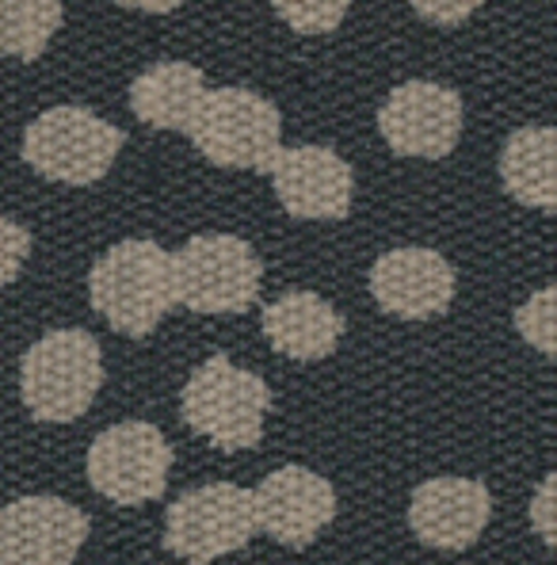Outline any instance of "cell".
<instances>
[{"instance_id": "obj_6", "label": "cell", "mask_w": 557, "mask_h": 565, "mask_svg": "<svg viewBox=\"0 0 557 565\" xmlns=\"http://www.w3.org/2000/svg\"><path fill=\"white\" fill-rule=\"evenodd\" d=\"M176 260L180 306L203 318H233L256 306L264 287V260L256 248L237 234H195Z\"/></svg>"}, {"instance_id": "obj_3", "label": "cell", "mask_w": 557, "mask_h": 565, "mask_svg": "<svg viewBox=\"0 0 557 565\" xmlns=\"http://www.w3.org/2000/svg\"><path fill=\"white\" fill-rule=\"evenodd\" d=\"M104 386V352L88 329H54L20 360V397L43 424H69L93 409Z\"/></svg>"}, {"instance_id": "obj_17", "label": "cell", "mask_w": 557, "mask_h": 565, "mask_svg": "<svg viewBox=\"0 0 557 565\" xmlns=\"http://www.w3.org/2000/svg\"><path fill=\"white\" fill-rule=\"evenodd\" d=\"M501 184L519 206L557 214V127H519L501 149Z\"/></svg>"}, {"instance_id": "obj_16", "label": "cell", "mask_w": 557, "mask_h": 565, "mask_svg": "<svg viewBox=\"0 0 557 565\" xmlns=\"http://www.w3.org/2000/svg\"><path fill=\"white\" fill-rule=\"evenodd\" d=\"M206 96H211L206 73L191 62H157L130 81V111L153 130L188 135Z\"/></svg>"}, {"instance_id": "obj_15", "label": "cell", "mask_w": 557, "mask_h": 565, "mask_svg": "<svg viewBox=\"0 0 557 565\" xmlns=\"http://www.w3.org/2000/svg\"><path fill=\"white\" fill-rule=\"evenodd\" d=\"M264 340L276 348L279 355L298 363H318L329 360L340 348L347 332V321L329 298L318 290H287L276 302L264 306L260 313Z\"/></svg>"}, {"instance_id": "obj_14", "label": "cell", "mask_w": 557, "mask_h": 565, "mask_svg": "<svg viewBox=\"0 0 557 565\" xmlns=\"http://www.w3.org/2000/svg\"><path fill=\"white\" fill-rule=\"evenodd\" d=\"M493 520V493L478 478H428L413 489L409 527L431 551H470Z\"/></svg>"}, {"instance_id": "obj_12", "label": "cell", "mask_w": 557, "mask_h": 565, "mask_svg": "<svg viewBox=\"0 0 557 565\" xmlns=\"http://www.w3.org/2000/svg\"><path fill=\"white\" fill-rule=\"evenodd\" d=\"M256 493V516L260 535L276 539L287 551H306L321 539V531L336 520V489L318 470H306L298 462L271 470Z\"/></svg>"}, {"instance_id": "obj_21", "label": "cell", "mask_w": 557, "mask_h": 565, "mask_svg": "<svg viewBox=\"0 0 557 565\" xmlns=\"http://www.w3.org/2000/svg\"><path fill=\"white\" fill-rule=\"evenodd\" d=\"M531 527L550 551H557V467L538 481L535 497H531Z\"/></svg>"}, {"instance_id": "obj_11", "label": "cell", "mask_w": 557, "mask_h": 565, "mask_svg": "<svg viewBox=\"0 0 557 565\" xmlns=\"http://www.w3.org/2000/svg\"><path fill=\"white\" fill-rule=\"evenodd\" d=\"M88 539V516L50 493L20 497L0 516V565H73Z\"/></svg>"}, {"instance_id": "obj_10", "label": "cell", "mask_w": 557, "mask_h": 565, "mask_svg": "<svg viewBox=\"0 0 557 565\" xmlns=\"http://www.w3.org/2000/svg\"><path fill=\"white\" fill-rule=\"evenodd\" d=\"M268 177L290 218L344 222L352 214L355 172L332 146H282Z\"/></svg>"}, {"instance_id": "obj_23", "label": "cell", "mask_w": 557, "mask_h": 565, "mask_svg": "<svg viewBox=\"0 0 557 565\" xmlns=\"http://www.w3.org/2000/svg\"><path fill=\"white\" fill-rule=\"evenodd\" d=\"M31 256V234L15 218H4V282L20 279V264Z\"/></svg>"}, {"instance_id": "obj_7", "label": "cell", "mask_w": 557, "mask_h": 565, "mask_svg": "<svg viewBox=\"0 0 557 565\" xmlns=\"http://www.w3.org/2000/svg\"><path fill=\"white\" fill-rule=\"evenodd\" d=\"M260 535L256 493L233 481L188 489L164 512V551L184 565H211L245 551Z\"/></svg>"}, {"instance_id": "obj_19", "label": "cell", "mask_w": 557, "mask_h": 565, "mask_svg": "<svg viewBox=\"0 0 557 565\" xmlns=\"http://www.w3.org/2000/svg\"><path fill=\"white\" fill-rule=\"evenodd\" d=\"M512 321H515V332H519L535 352L557 360V282L535 290V295L515 310Z\"/></svg>"}, {"instance_id": "obj_1", "label": "cell", "mask_w": 557, "mask_h": 565, "mask_svg": "<svg viewBox=\"0 0 557 565\" xmlns=\"http://www.w3.org/2000/svg\"><path fill=\"white\" fill-rule=\"evenodd\" d=\"M88 302L122 337H149L180 306L176 260L149 237L119 241L88 271Z\"/></svg>"}, {"instance_id": "obj_20", "label": "cell", "mask_w": 557, "mask_h": 565, "mask_svg": "<svg viewBox=\"0 0 557 565\" xmlns=\"http://www.w3.org/2000/svg\"><path fill=\"white\" fill-rule=\"evenodd\" d=\"M294 35H332L352 12V0H271Z\"/></svg>"}, {"instance_id": "obj_5", "label": "cell", "mask_w": 557, "mask_h": 565, "mask_svg": "<svg viewBox=\"0 0 557 565\" xmlns=\"http://www.w3.org/2000/svg\"><path fill=\"white\" fill-rule=\"evenodd\" d=\"M188 138L214 169L271 172L282 153V111L253 88H211Z\"/></svg>"}, {"instance_id": "obj_8", "label": "cell", "mask_w": 557, "mask_h": 565, "mask_svg": "<svg viewBox=\"0 0 557 565\" xmlns=\"http://www.w3.org/2000/svg\"><path fill=\"white\" fill-rule=\"evenodd\" d=\"M172 444L149 420H122L104 428L88 447L85 473L99 497L111 504L157 501L169 486Z\"/></svg>"}, {"instance_id": "obj_18", "label": "cell", "mask_w": 557, "mask_h": 565, "mask_svg": "<svg viewBox=\"0 0 557 565\" xmlns=\"http://www.w3.org/2000/svg\"><path fill=\"white\" fill-rule=\"evenodd\" d=\"M62 20V0H0V50L15 62H39Z\"/></svg>"}, {"instance_id": "obj_13", "label": "cell", "mask_w": 557, "mask_h": 565, "mask_svg": "<svg viewBox=\"0 0 557 565\" xmlns=\"http://www.w3.org/2000/svg\"><path fill=\"white\" fill-rule=\"evenodd\" d=\"M454 282L459 276H454L451 260L424 245L389 248L371 264L374 302L405 321L443 318L454 302Z\"/></svg>"}, {"instance_id": "obj_2", "label": "cell", "mask_w": 557, "mask_h": 565, "mask_svg": "<svg viewBox=\"0 0 557 565\" xmlns=\"http://www.w3.org/2000/svg\"><path fill=\"white\" fill-rule=\"evenodd\" d=\"M271 409V386L256 371H245L229 355L214 352L191 371L180 394V417L195 436L218 451H248L264 439Z\"/></svg>"}, {"instance_id": "obj_24", "label": "cell", "mask_w": 557, "mask_h": 565, "mask_svg": "<svg viewBox=\"0 0 557 565\" xmlns=\"http://www.w3.org/2000/svg\"><path fill=\"white\" fill-rule=\"evenodd\" d=\"M119 8H130V12H149V15H169L176 8H184L188 0H115Z\"/></svg>"}, {"instance_id": "obj_22", "label": "cell", "mask_w": 557, "mask_h": 565, "mask_svg": "<svg viewBox=\"0 0 557 565\" xmlns=\"http://www.w3.org/2000/svg\"><path fill=\"white\" fill-rule=\"evenodd\" d=\"M481 4H489V0H409L413 12L424 23H436V28H459Z\"/></svg>"}, {"instance_id": "obj_4", "label": "cell", "mask_w": 557, "mask_h": 565, "mask_svg": "<svg viewBox=\"0 0 557 565\" xmlns=\"http://www.w3.org/2000/svg\"><path fill=\"white\" fill-rule=\"evenodd\" d=\"M127 135L104 115L81 104H57L31 119L23 130V161L43 180L65 188H93L115 169Z\"/></svg>"}, {"instance_id": "obj_9", "label": "cell", "mask_w": 557, "mask_h": 565, "mask_svg": "<svg viewBox=\"0 0 557 565\" xmlns=\"http://www.w3.org/2000/svg\"><path fill=\"white\" fill-rule=\"evenodd\" d=\"M465 107L454 88L439 81H405L378 107V135L397 157L443 161L462 138Z\"/></svg>"}]
</instances>
